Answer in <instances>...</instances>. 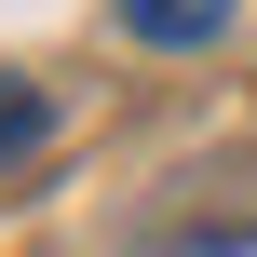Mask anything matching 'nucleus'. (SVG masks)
Instances as JSON below:
<instances>
[{
  "label": "nucleus",
  "instance_id": "nucleus-1",
  "mask_svg": "<svg viewBox=\"0 0 257 257\" xmlns=\"http://www.w3.org/2000/svg\"><path fill=\"white\" fill-rule=\"evenodd\" d=\"M108 14H122L136 41H163V54H190V41H217V27L244 14V0H108Z\"/></svg>",
  "mask_w": 257,
  "mask_h": 257
},
{
  "label": "nucleus",
  "instance_id": "nucleus-2",
  "mask_svg": "<svg viewBox=\"0 0 257 257\" xmlns=\"http://www.w3.org/2000/svg\"><path fill=\"white\" fill-rule=\"evenodd\" d=\"M41 122H54V95L0 68V163H27V149H41Z\"/></svg>",
  "mask_w": 257,
  "mask_h": 257
}]
</instances>
